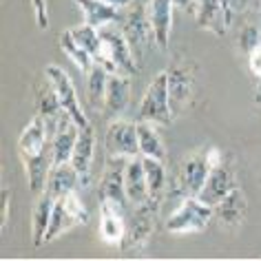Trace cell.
Here are the masks:
<instances>
[{
  "mask_svg": "<svg viewBox=\"0 0 261 261\" xmlns=\"http://www.w3.org/2000/svg\"><path fill=\"white\" fill-rule=\"evenodd\" d=\"M44 75H47L51 80V84L56 87V93H58V97H60L64 111L71 115V120H73L77 126H87L89 117L82 111L80 97H77L75 87H73V82H71L67 71H64L62 67H58V64H49V67L44 69Z\"/></svg>",
  "mask_w": 261,
  "mask_h": 261,
  "instance_id": "12",
  "label": "cell"
},
{
  "mask_svg": "<svg viewBox=\"0 0 261 261\" xmlns=\"http://www.w3.org/2000/svg\"><path fill=\"white\" fill-rule=\"evenodd\" d=\"M124 186H126V197L130 208L135 206H144L148 201H153L151 191H148V181H146V171H144V162L142 155L130 158L124 168Z\"/></svg>",
  "mask_w": 261,
  "mask_h": 261,
  "instance_id": "18",
  "label": "cell"
},
{
  "mask_svg": "<svg viewBox=\"0 0 261 261\" xmlns=\"http://www.w3.org/2000/svg\"><path fill=\"white\" fill-rule=\"evenodd\" d=\"M80 128L82 126H77V124L71 120V115L62 117V122L58 124V128L54 130V135H51V144H54V166L71 162V155H73Z\"/></svg>",
  "mask_w": 261,
  "mask_h": 261,
  "instance_id": "23",
  "label": "cell"
},
{
  "mask_svg": "<svg viewBox=\"0 0 261 261\" xmlns=\"http://www.w3.org/2000/svg\"><path fill=\"white\" fill-rule=\"evenodd\" d=\"M87 221H89V211H87V206H84V201L80 199L77 191L62 195V197L56 199L44 244H51V241L60 239L64 232L73 230L75 226H82V224H87Z\"/></svg>",
  "mask_w": 261,
  "mask_h": 261,
  "instance_id": "9",
  "label": "cell"
},
{
  "mask_svg": "<svg viewBox=\"0 0 261 261\" xmlns=\"http://www.w3.org/2000/svg\"><path fill=\"white\" fill-rule=\"evenodd\" d=\"M193 18L199 29H206L215 36H226L232 22V7L224 0H197Z\"/></svg>",
  "mask_w": 261,
  "mask_h": 261,
  "instance_id": "13",
  "label": "cell"
},
{
  "mask_svg": "<svg viewBox=\"0 0 261 261\" xmlns=\"http://www.w3.org/2000/svg\"><path fill=\"white\" fill-rule=\"evenodd\" d=\"M77 188H82V177L80 173L75 171V166L71 162H64V164H56L49 173L47 179V188L44 191L51 193L54 197H62L67 193H73Z\"/></svg>",
  "mask_w": 261,
  "mask_h": 261,
  "instance_id": "25",
  "label": "cell"
},
{
  "mask_svg": "<svg viewBox=\"0 0 261 261\" xmlns=\"http://www.w3.org/2000/svg\"><path fill=\"white\" fill-rule=\"evenodd\" d=\"M142 162H144L151 197L155 201H162V197H164V193H166V166H164V162L155 160V158H144V155H142Z\"/></svg>",
  "mask_w": 261,
  "mask_h": 261,
  "instance_id": "29",
  "label": "cell"
},
{
  "mask_svg": "<svg viewBox=\"0 0 261 261\" xmlns=\"http://www.w3.org/2000/svg\"><path fill=\"white\" fill-rule=\"evenodd\" d=\"M259 40H261V31L254 27V24H248L239 34V47H241V51H246V54H250V51L257 47Z\"/></svg>",
  "mask_w": 261,
  "mask_h": 261,
  "instance_id": "31",
  "label": "cell"
},
{
  "mask_svg": "<svg viewBox=\"0 0 261 261\" xmlns=\"http://www.w3.org/2000/svg\"><path fill=\"white\" fill-rule=\"evenodd\" d=\"M54 206H56V197L47 191H42L38 195V201L31 213V244L36 248H40L47 239V230L51 224V215H54Z\"/></svg>",
  "mask_w": 261,
  "mask_h": 261,
  "instance_id": "24",
  "label": "cell"
},
{
  "mask_svg": "<svg viewBox=\"0 0 261 261\" xmlns=\"http://www.w3.org/2000/svg\"><path fill=\"white\" fill-rule=\"evenodd\" d=\"M168 73V95H171L173 117H177L191 107L197 84V64L188 58H179L166 69Z\"/></svg>",
  "mask_w": 261,
  "mask_h": 261,
  "instance_id": "7",
  "label": "cell"
},
{
  "mask_svg": "<svg viewBox=\"0 0 261 261\" xmlns=\"http://www.w3.org/2000/svg\"><path fill=\"white\" fill-rule=\"evenodd\" d=\"M95 64H102L109 73L135 75L140 64L135 62L133 49L122 34L120 24H107L100 29V49L95 54Z\"/></svg>",
  "mask_w": 261,
  "mask_h": 261,
  "instance_id": "2",
  "label": "cell"
},
{
  "mask_svg": "<svg viewBox=\"0 0 261 261\" xmlns=\"http://www.w3.org/2000/svg\"><path fill=\"white\" fill-rule=\"evenodd\" d=\"M162 201H148L144 206L128 208L126 217V237L122 241V248L128 252L144 250L155 232V224H158V211Z\"/></svg>",
  "mask_w": 261,
  "mask_h": 261,
  "instance_id": "8",
  "label": "cell"
},
{
  "mask_svg": "<svg viewBox=\"0 0 261 261\" xmlns=\"http://www.w3.org/2000/svg\"><path fill=\"white\" fill-rule=\"evenodd\" d=\"M95 128L91 126V122L87 126L80 128V135H77L73 155H71V164L75 166V171L80 173L82 177V186L91 184V171H93V160H95Z\"/></svg>",
  "mask_w": 261,
  "mask_h": 261,
  "instance_id": "20",
  "label": "cell"
},
{
  "mask_svg": "<svg viewBox=\"0 0 261 261\" xmlns=\"http://www.w3.org/2000/svg\"><path fill=\"white\" fill-rule=\"evenodd\" d=\"M71 34H73L75 40L80 42L95 60V54H97V49H100V29H95V27H91V24L82 22V24H77V27L71 29Z\"/></svg>",
  "mask_w": 261,
  "mask_h": 261,
  "instance_id": "30",
  "label": "cell"
},
{
  "mask_svg": "<svg viewBox=\"0 0 261 261\" xmlns=\"http://www.w3.org/2000/svg\"><path fill=\"white\" fill-rule=\"evenodd\" d=\"M138 140H140V155L166 162V146L158 130V124L138 122Z\"/></svg>",
  "mask_w": 261,
  "mask_h": 261,
  "instance_id": "26",
  "label": "cell"
},
{
  "mask_svg": "<svg viewBox=\"0 0 261 261\" xmlns=\"http://www.w3.org/2000/svg\"><path fill=\"white\" fill-rule=\"evenodd\" d=\"M138 122H153L158 126H168L175 117L171 109V95H168V73L166 69L160 71L151 80V84L144 91V97L138 104Z\"/></svg>",
  "mask_w": 261,
  "mask_h": 261,
  "instance_id": "5",
  "label": "cell"
},
{
  "mask_svg": "<svg viewBox=\"0 0 261 261\" xmlns=\"http://www.w3.org/2000/svg\"><path fill=\"white\" fill-rule=\"evenodd\" d=\"M128 158H107V168H104L100 181V199H109L122 208H130L126 197V186H124V168H126Z\"/></svg>",
  "mask_w": 261,
  "mask_h": 261,
  "instance_id": "16",
  "label": "cell"
},
{
  "mask_svg": "<svg viewBox=\"0 0 261 261\" xmlns=\"http://www.w3.org/2000/svg\"><path fill=\"white\" fill-rule=\"evenodd\" d=\"M122 34L126 36V40L133 49L135 60H142L146 49H151L155 42V31L148 18V0H135L128 7H124V16L120 22Z\"/></svg>",
  "mask_w": 261,
  "mask_h": 261,
  "instance_id": "4",
  "label": "cell"
},
{
  "mask_svg": "<svg viewBox=\"0 0 261 261\" xmlns=\"http://www.w3.org/2000/svg\"><path fill=\"white\" fill-rule=\"evenodd\" d=\"M248 67H250V73L254 77V84H257V91L261 95V40L257 42V47L248 54Z\"/></svg>",
  "mask_w": 261,
  "mask_h": 261,
  "instance_id": "32",
  "label": "cell"
},
{
  "mask_svg": "<svg viewBox=\"0 0 261 261\" xmlns=\"http://www.w3.org/2000/svg\"><path fill=\"white\" fill-rule=\"evenodd\" d=\"M126 217L128 211L120 204H113L109 199H100V226L97 234L104 244L109 246H122L126 237Z\"/></svg>",
  "mask_w": 261,
  "mask_h": 261,
  "instance_id": "15",
  "label": "cell"
},
{
  "mask_svg": "<svg viewBox=\"0 0 261 261\" xmlns=\"http://www.w3.org/2000/svg\"><path fill=\"white\" fill-rule=\"evenodd\" d=\"M213 217V206L204 204L199 197L186 195V197H181L179 206L171 213V217L166 219V230L171 234H195L206 230Z\"/></svg>",
  "mask_w": 261,
  "mask_h": 261,
  "instance_id": "6",
  "label": "cell"
},
{
  "mask_svg": "<svg viewBox=\"0 0 261 261\" xmlns=\"http://www.w3.org/2000/svg\"><path fill=\"white\" fill-rule=\"evenodd\" d=\"M234 188H237V171H234V162H232L230 155L221 153V158L213 164L206 184H204V188H201V193L197 195V197L208 206H217L228 193L234 191Z\"/></svg>",
  "mask_w": 261,
  "mask_h": 261,
  "instance_id": "11",
  "label": "cell"
},
{
  "mask_svg": "<svg viewBox=\"0 0 261 261\" xmlns=\"http://www.w3.org/2000/svg\"><path fill=\"white\" fill-rule=\"evenodd\" d=\"M221 153L217 146H204L197 148V151L188 153L184 160L179 162L177 175H175V186H173V195H179V197H186V195H193L197 197L204 188L208 173H211L213 164L221 158Z\"/></svg>",
  "mask_w": 261,
  "mask_h": 261,
  "instance_id": "3",
  "label": "cell"
},
{
  "mask_svg": "<svg viewBox=\"0 0 261 261\" xmlns=\"http://www.w3.org/2000/svg\"><path fill=\"white\" fill-rule=\"evenodd\" d=\"M34 93H36V113L47 122L49 133L54 135V130L58 128V124L62 122V117L69 113L64 111L60 97L56 93V87L51 84L47 75H40L34 82Z\"/></svg>",
  "mask_w": 261,
  "mask_h": 261,
  "instance_id": "14",
  "label": "cell"
},
{
  "mask_svg": "<svg viewBox=\"0 0 261 261\" xmlns=\"http://www.w3.org/2000/svg\"><path fill=\"white\" fill-rule=\"evenodd\" d=\"M80 7L82 16H84V22L91 24L95 29H102L107 24H120L122 22V16H124V9H117L113 5L104 3V0H71Z\"/></svg>",
  "mask_w": 261,
  "mask_h": 261,
  "instance_id": "22",
  "label": "cell"
},
{
  "mask_svg": "<svg viewBox=\"0 0 261 261\" xmlns=\"http://www.w3.org/2000/svg\"><path fill=\"white\" fill-rule=\"evenodd\" d=\"M104 3L113 5V7H117V9H124V7H128L130 3H135V0H104Z\"/></svg>",
  "mask_w": 261,
  "mask_h": 261,
  "instance_id": "35",
  "label": "cell"
},
{
  "mask_svg": "<svg viewBox=\"0 0 261 261\" xmlns=\"http://www.w3.org/2000/svg\"><path fill=\"white\" fill-rule=\"evenodd\" d=\"M128 100H130V75L109 73V84H107V95H104L102 115L107 117V120L122 117V113L128 107Z\"/></svg>",
  "mask_w": 261,
  "mask_h": 261,
  "instance_id": "19",
  "label": "cell"
},
{
  "mask_svg": "<svg viewBox=\"0 0 261 261\" xmlns=\"http://www.w3.org/2000/svg\"><path fill=\"white\" fill-rule=\"evenodd\" d=\"M224 3H226V5H230V0H224Z\"/></svg>",
  "mask_w": 261,
  "mask_h": 261,
  "instance_id": "36",
  "label": "cell"
},
{
  "mask_svg": "<svg viewBox=\"0 0 261 261\" xmlns=\"http://www.w3.org/2000/svg\"><path fill=\"white\" fill-rule=\"evenodd\" d=\"M173 9L175 0H148V18H151L155 31V42L162 51H168V47H171Z\"/></svg>",
  "mask_w": 261,
  "mask_h": 261,
  "instance_id": "21",
  "label": "cell"
},
{
  "mask_svg": "<svg viewBox=\"0 0 261 261\" xmlns=\"http://www.w3.org/2000/svg\"><path fill=\"white\" fill-rule=\"evenodd\" d=\"M9 204H11V191L7 186H3V213H0V230L7 234L9 228Z\"/></svg>",
  "mask_w": 261,
  "mask_h": 261,
  "instance_id": "33",
  "label": "cell"
},
{
  "mask_svg": "<svg viewBox=\"0 0 261 261\" xmlns=\"http://www.w3.org/2000/svg\"><path fill=\"white\" fill-rule=\"evenodd\" d=\"M58 44H60V49L64 51V56H67L69 60L73 62L77 69L82 71V73H89V71H91V67H93V64H95L93 56H91L89 51L84 49L82 44L75 40V38H73V34H71V29L62 31V34L58 36Z\"/></svg>",
  "mask_w": 261,
  "mask_h": 261,
  "instance_id": "27",
  "label": "cell"
},
{
  "mask_svg": "<svg viewBox=\"0 0 261 261\" xmlns=\"http://www.w3.org/2000/svg\"><path fill=\"white\" fill-rule=\"evenodd\" d=\"M175 5H177V7H181L184 11H188V14H193V11H195V5H197V0H175Z\"/></svg>",
  "mask_w": 261,
  "mask_h": 261,
  "instance_id": "34",
  "label": "cell"
},
{
  "mask_svg": "<svg viewBox=\"0 0 261 261\" xmlns=\"http://www.w3.org/2000/svg\"><path fill=\"white\" fill-rule=\"evenodd\" d=\"M259 9H261V3H259Z\"/></svg>",
  "mask_w": 261,
  "mask_h": 261,
  "instance_id": "37",
  "label": "cell"
},
{
  "mask_svg": "<svg viewBox=\"0 0 261 261\" xmlns=\"http://www.w3.org/2000/svg\"><path fill=\"white\" fill-rule=\"evenodd\" d=\"M107 84H109V71L102 64H93L87 73V100L91 104V109L102 111L104 95H107Z\"/></svg>",
  "mask_w": 261,
  "mask_h": 261,
  "instance_id": "28",
  "label": "cell"
},
{
  "mask_svg": "<svg viewBox=\"0 0 261 261\" xmlns=\"http://www.w3.org/2000/svg\"><path fill=\"white\" fill-rule=\"evenodd\" d=\"M18 155L24 166L27 186L34 195H40L47 188L49 173L54 168V144L47 122L40 115H34L18 138Z\"/></svg>",
  "mask_w": 261,
  "mask_h": 261,
  "instance_id": "1",
  "label": "cell"
},
{
  "mask_svg": "<svg viewBox=\"0 0 261 261\" xmlns=\"http://www.w3.org/2000/svg\"><path fill=\"white\" fill-rule=\"evenodd\" d=\"M104 153L107 158H138V122H128L122 117L109 120L107 130H104Z\"/></svg>",
  "mask_w": 261,
  "mask_h": 261,
  "instance_id": "10",
  "label": "cell"
},
{
  "mask_svg": "<svg viewBox=\"0 0 261 261\" xmlns=\"http://www.w3.org/2000/svg\"><path fill=\"white\" fill-rule=\"evenodd\" d=\"M213 211H215V217H217L219 226L224 228V230L234 232L237 228L244 226L246 215H248V199H246V193L237 186L232 193H228L217 206H213Z\"/></svg>",
  "mask_w": 261,
  "mask_h": 261,
  "instance_id": "17",
  "label": "cell"
}]
</instances>
